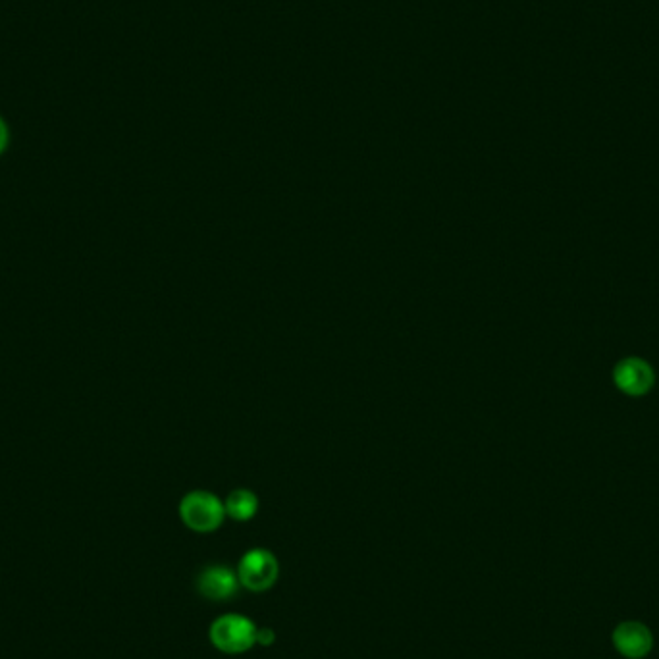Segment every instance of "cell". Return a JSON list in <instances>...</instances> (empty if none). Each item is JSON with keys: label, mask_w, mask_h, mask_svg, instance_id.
I'll return each mask as SVG.
<instances>
[{"label": "cell", "mask_w": 659, "mask_h": 659, "mask_svg": "<svg viewBox=\"0 0 659 659\" xmlns=\"http://www.w3.org/2000/svg\"><path fill=\"white\" fill-rule=\"evenodd\" d=\"M257 625L239 613H226L211 625L212 646L224 654H243L257 644Z\"/></svg>", "instance_id": "obj_1"}, {"label": "cell", "mask_w": 659, "mask_h": 659, "mask_svg": "<svg viewBox=\"0 0 659 659\" xmlns=\"http://www.w3.org/2000/svg\"><path fill=\"white\" fill-rule=\"evenodd\" d=\"M180 515L185 527L195 532H212L224 523L226 507L211 492H191L182 500Z\"/></svg>", "instance_id": "obj_2"}, {"label": "cell", "mask_w": 659, "mask_h": 659, "mask_svg": "<svg viewBox=\"0 0 659 659\" xmlns=\"http://www.w3.org/2000/svg\"><path fill=\"white\" fill-rule=\"evenodd\" d=\"M280 575L278 559L272 552L255 548L241 557L238 565V579L243 588L251 592H264L272 588Z\"/></svg>", "instance_id": "obj_3"}, {"label": "cell", "mask_w": 659, "mask_h": 659, "mask_svg": "<svg viewBox=\"0 0 659 659\" xmlns=\"http://www.w3.org/2000/svg\"><path fill=\"white\" fill-rule=\"evenodd\" d=\"M613 382L625 396L642 397L652 392L656 372L648 361L640 357H627L615 365Z\"/></svg>", "instance_id": "obj_4"}, {"label": "cell", "mask_w": 659, "mask_h": 659, "mask_svg": "<svg viewBox=\"0 0 659 659\" xmlns=\"http://www.w3.org/2000/svg\"><path fill=\"white\" fill-rule=\"evenodd\" d=\"M239 586L238 573L226 565H211L197 579L199 594L211 602H230L238 594Z\"/></svg>", "instance_id": "obj_5"}, {"label": "cell", "mask_w": 659, "mask_h": 659, "mask_svg": "<svg viewBox=\"0 0 659 659\" xmlns=\"http://www.w3.org/2000/svg\"><path fill=\"white\" fill-rule=\"evenodd\" d=\"M613 646L615 650L627 659L646 658L654 648L652 631L638 621H625L613 631Z\"/></svg>", "instance_id": "obj_6"}, {"label": "cell", "mask_w": 659, "mask_h": 659, "mask_svg": "<svg viewBox=\"0 0 659 659\" xmlns=\"http://www.w3.org/2000/svg\"><path fill=\"white\" fill-rule=\"evenodd\" d=\"M224 507H226V515H230L232 519H236V521H249L251 517H255L257 509H259V500L249 490H234L228 496Z\"/></svg>", "instance_id": "obj_7"}, {"label": "cell", "mask_w": 659, "mask_h": 659, "mask_svg": "<svg viewBox=\"0 0 659 659\" xmlns=\"http://www.w3.org/2000/svg\"><path fill=\"white\" fill-rule=\"evenodd\" d=\"M274 640H276V634L272 629H257V646L268 648L274 644Z\"/></svg>", "instance_id": "obj_8"}, {"label": "cell", "mask_w": 659, "mask_h": 659, "mask_svg": "<svg viewBox=\"0 0 659 659\" xmlns=\"http://www.w3.org/2000/svg\"><path fill=\"white\" fill-rule=\"evenodd\" d=\"M6 147H8V126H6V122L0 118V155L4 153Z\"/></svg>", "instance_id": "obj_9"}]
</instances>
